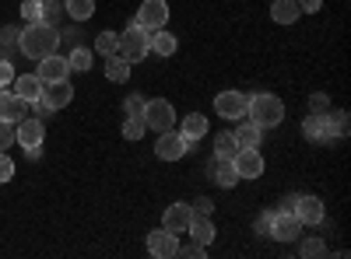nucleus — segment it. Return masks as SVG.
<instances>
[{
	"label": "nucleus",
	"mask_w": 351,
	"mask_h": 259,
	"mask_svg": "<svg viewBox=\"0 0 351 259\" xmlns=\"http://www.w3.org/2000/svg\"><path fill=\"white\" fill-rule=\"evenodd\" d=\"M11 84H14V95H18V98H25L28 105L39 102V95H43V81H39L36 74H21V77L14 74V81H11Z\"/></svg>",
	"instance_id": "18"
},
{
	"label": "nucleus",
	"mask_w": 351,
	"mask_h": 259,
	"mask_svg": "<svg viewBox=\"0 0 351 259\" xmlns=\"http://www.w3.org/2000/svg\"><path fill=\"white\" fill-rule=\"evenodd\" d=\"M186 232H190V238L200 242V245H211V242H215V224H211L208 214H193V221H190Z\"/></svg>",
	"instance_id": "20"
},
{
	"label": "nucleus",
	"mask_w": 351,
	"mask_h": 259,
	"mask_svg": "<svg viewBox=\"0 0 351 259\" xmlns=\"http://www.w3.org/2000/svg\"><path fill=\"white\" fill-rule=\"evenodd\" d=\"M299 256H327V245L319 242V238H302V245H299Z\"/></svg>",
	"instance_id": "33"
},
{
	"label": "nucleus",
	"mask_w": 351,
	"mask_h": 259,
	"mask_svg": "<svg viewBox=\"0 0 351 259\" xmlns=\"http://www.w3.org/2000/svg\"><path fill=\"white\" fill-rule=\"evenodd\" d=\"M190 221H193V207L186 204V200H180V204H172V207H165V217H162V228H169V232H186L190 228Z\"/></svg>",
	"instance_id": "16"
},
{
	"label": "nucleus",
	"mask_w": 351,
	"mask_h": 259,
	"mask_svg": "<svg viewBox=\"0 0 351 259\" xmlns=\"http://www.w3.org/2000/svg\"><path fill=\"white\" fill-rule=\"evenodd\" d=\"M130 60H123L120 53H112L109 60H106V77L112 81V84H127V77H130Z\"/></svg>",
	"instance_id": "23"
},
{
	"label": "nucleus",
	"mask_w": 351,
	"mask_h": 259,
	"mask_svg": "<svg viewBox=\"0 0 351 259\" xmlns=\"http://www.w3.org/2000/svg\"><path fill=\"white\" fill-rule=\"evenodd\" d=\"M176 256H186V259H204V256H208V245H200V242H186V245H180V249H176Z\"/></svg>",
	"instance_id": "32"
},
{
	"label": "nucleus",
	"mask_w": 351,
	"mask_h": 259,
	"mask_svg": "<svg viewBox=\"0 0 351 259\" xmlns=\"http://www.w3.org/2000/svg\"><path fill=\"white\" fill-rule=\"evenodd\" d=\"M186 151H190V140H186L183 133H176V130H162V133H158L155 154H158L162 161H180Z\"/></svg>",
	"instance_id": "9"
},
{
	"label": "nucleus",
	"mask_w": 351,
	"mask_h": 259,
	"mask_svg": "<svg viewBox=\"0 0 351 259\" xmlns=\"http://www.w3.org/2000/svg\"><path fill=\"white\" fill-rule=\"evenodd\" d=\"M64 14H71L74 21H88L95 14V0H64Z\"/></svg>",
	"instance_id": "26"
},
{
	"label": "nucleus",
	"mask_w": 351,
	"mask_h": 259,
	"mask_svg": "<svg viewBox=\"0 0 351 259\" xmlns=\"http://www.w3.org/2000/svg\"><path fill=\"white\" fill-rule=\"evenodd\" d=\"M246 116H250L260 130H274V126H281V120H285V102H281L278 95H271V92H256V95H250Z\"/></svg>",
	"instance_id": "2"
},
{
	"label": "nucleus",
	"mask_w": 351,
	"mask_h": 259,
	"mask_svg": "<svg viewBox=\"0 0 351 259\" xmlns=\"http://www.w3.org/2000/svg\"><path fill=\"white\" fill-rule=\"evenodd\" d=\"M176 249H180V238H176V232H169V228H155L148 235V252L155 259H169V256H176Z\"/></svg>",
	"instance_id": "14"
},
{
	"label": "nucleus",
	"mask_w": 351,
	"mask_h": 259,
	"mask_svg": "<svg viewBox=\"0 0 351 259\" xmlns=\"http://www.w3.org/2000/svg\"><path fill=\"white\" fill-rule=\"evenodd\" d=\"M11 144H14V123L0 120V151H8Z\"/></svg>",
	"instance_id": "37"
},
{
	"label": "nucleus",
	"mask_w": 351,
	"mask_h": 259,
	"mask_svg": "<svg viewBox=\"0 0 351 259\" xmlns=\"http://www.w3.org/2000/svg\"><path fill=\"white\" fill-rule=\"evenodd\" d=\"M11 81H14V67H11V60H0V88H8Z\"/></svg>",
	"instance_id": "40"
},
{
	"label": "nucleus",
	"mask_w": 351,
	"mask_h": 259,
	"mask_svg": "<svg viewBox=\"0 0 351 259\" xmlns=\"http://www.w3.org/2000/svg\"><path fill=\"white\" fill-rule=\"evenodd\" d=\"M141 120H144V126H148V130L162 133V130H172L176 126V109L165 98H152V102H144Z\"/></svg>",
	"instance_id": "4"
},
{
	"label": "nucleus",
	"mask_w": 351,
	"mask_h": 259,
	"mask_svg": "<svg viewBox=\"0 0 351 259\" xmlns=\"http://www.w3.org/2000/svg\"><path fill=\"white\" fill-rule=\"evenodd\" d=\"M295 4H299L302 14H316L319 8H324V0H295Z\"/></svg>",
	"instance_id": "43"
},
{
	"label": "nucleus",
	"mask_w": 351,
	"mask_h": 259,
	"mask_svg": "<svg viewBox=\"0 0 351 259\" xmlns=\"http://www.w3.org/2000/svg\"><path fill=\"white\" fill-rule=\"evenodd\" d=\"M74 98V88H71V81H53V84H43V95H39V105L56 112V109H67Z\"/></svg>",
	"instance_id": "11"
},
{
	"label": "nucleus",
	"mask_w": 351,
	"mask_h": 259,
	"mask_svg": "<svg viewBox=\"0 0 351 259\" xmlns=\"http://www.w3.org/2000/svg\"><path fill=\"white\" fill-rule=\"evenodd\" d=\"M148 36L152 32H144L137 21H130L120 32V49H116V53H120L123 60H130V64H141L144 56H148Z\"/></svg>",
	"instance_id": "3"
},
{
	"label": "nucleus",
	"mask_w": 351,
	"mask_h": 259,
	"mask_svg": "<svg viewBox=\"0 0 351 259\" xmlns=\"http://www.w3.org/2000/svg\"><path fill=\"white\" fill-rule=\"evenodd\" d=\"M211 179L221 189H232V186L239 182V172H236V165H232V158H215L211 161Z\"/></svg>",
	"instance_id": "19"
},
{
	"label": "nucleus",
	"mask_w": 351,
	"mask_h": 259,
	"mask_svg": "<svg viewBox=\"0 0 351 259\" xmlns=\"http://www.w3.org/2000/svg\"><path fill=\"white\" fill-rule=\"evenodd\" d=\"M95 49H99L102 56H112L116 49H120V36H116V32H99V36H95Z\"/></svg>",
	"instance_id": "28"
},
{
	"label": "nucleus",
	"mask_w": 351,
	"mask_h": 259,
	"mask_svg": "<svg viewBox=\"0 0 351 259\" xmlns=\"http://www.w3.org/2000/svg\"><path fill=\"white\" fill-rule=\"evenodd\" d=\"M180 133L193 144V140H200L204 133H208V116L204 112H190V116L183 120V126H180Z\"/></svg>",
	"instance_id": "25"
},
{
	"label": "nucleus",
	"mask_w": 351,
	"mask_h": 259,
	"mask_svg": "<svg viewBox=\"0 0 351 259\" xmlns=\"http://www.w3.org/2000/svg\"><path fill=\"white\" fill-rule=\"evenodd\" d=\"M271 217H274V210H263V214L256 217V235L267 238V232H271Z\"/></svg>",
	"instance_id": "39"
},
{
	"label": "nucleus",
	"mask_w": 351,
	"mask_h": 259,
	"mask_svg": "<svg viewBox=\"0 0 351 259\" xmlns=\"http://www.w3.org/2000/svg\"><path fill=\"white\" fill-rule=\"evenodd\" d=\"M144 102H148V98L127 95V98H123V112H127V116H141V112H144Z\"/></svg>",
	"instance_id": "35"
},
{
	"label": "nucleus",
	"mask_w": 351,
	"mask_h": 259,
	"mask_svg": "<svg viewBox=\"0 0 351 259\" xmlns=\"http://www.w3.org/2000/svg\"><path fill=\"white\" fill-rule=\"evenodd\" d=\"M271 18H274V25H295L302 18V11H299L295 0H274V4H271Z\"/></svg>",
	"instance_id": "22"
},
{
	"label": "nucleus",
	"mask_w": 351,
	"mask_h": 259,
	"mask_svg": "<svg viewBox=\"0 0 351 259\" xmlns=\"http://www.w3.org/2000/svg\"><path fill=\"white\" fill-rule=\"evenodd\" d=\"M67 64H71V70H92V49H84V46H74L71 49V56H67Z\"/></svg>",
	"instance_id": "27"
},
{
	"label": "nucleus",
	"mask_w": 351,
	"mask_h": 259,
	"mask_svg": "<svg viewBox=\"0 0 351 259\" xmlns=\"http://www.w3.org/2000/svg\"><path fill=\"white\" fill-rule=\"evenodd\" d=\"M291 214H295L302 224H324V217H327L319 196H291Z\"/></svg>",
	"instance_id": "10"
},
{
	"label": "nucleus",
	"mask_w": 351,
	"mask_h": 259,
	"mask_svg": "<svg viewBox=\"0 0 351 259\" xmlns=\"http://www.w3.org/2000/svg\"><path fill=\"white\" fill-rule=\"evenodd\" d=\"M309 109H313V112H330V98H327V95H313V98H309Z\"/></svg>",
	"instance_id": "42"
},
{
	"label": "nucleus",
	"mask_w": 351,
	"mask_h": 259,
	"mask_svg": "<svg viewBox=\"0 0 351 259\" xmlns=\"http://www.w3.org/2000/svg\"><path fill=\"white\" fill-rule=\"evenodd\" d=\"M36 77L43 81V84H53V81H67L71 77V64H67V56H46V60H39V67H36Z\"/></svg>",
	"instance_id": "13"
},
{
	"label": "nucleus",
	"mask_w": 351,
	"mask_h": 259,
	"mask_svg": "<svg viewBox=\"0 0 351 259\" xmlns=\"http://www.w3.org/2000/svg\"><path fill=\"white\" fill-rule=\"evenodd\" d=\"M64 11V4L60 0H43V21H49V25H56V14Z\"/></svg>",
	"instance_id": "36"
},
{
	"label": "nucleus",
	"mask_w": 351,
	"mask_h": 259,
	"mask_svg": "<svg viewBox=\"0 0 351 259\" xmlns=\"http://www.w3.org/2000/svg\"><path fill=\"white\" fill-rule=\"evenodd\" d=\"M144 133H148V126H144V120H141V116H127V123H123V137L137 144V140H141Z\"/></svg>",
	"instance_id": "29"
},
{
	"label": "nucleus",
	"mask_w": 351,
	"mask_h": 259,
	"mask_svg": "<svg viewBox=\"0 0 351 259\" xmlns=\"http://www.w3.org/2000/svg\"><path fill=\"white\" fill-rule=\"evenodd\" d=\"M21 21L25 25L43 21V0H25V4H21Z\"/></svg>",
	"instance_id": "31"
},
{
	"label": "nucleus",
	"mask_w": 351,
	"mask_h": 259,
	"mask_svg": "<svg viewBox=\"0 0 351 259\" xmlns=\"http://www.w3.org/2000/svg\"><path fill=\"white\" fill-rule=\"evenodd\" d=\"M246 105H250L246 92H236V88L215 95V112L221 120H246Z\"/></svg>",
	"instance_id": "6"
},
{
	"label": "nucleus",
	"mask_w": 351,
	"mask_h": 259,
	"mask_svg": "<svg viewBox=\"0 0 351 259\" xmlns=\"http://www.w3.org/2000/svg\"><path fill=\"white\" fill-rule=\"evenodd\" d=\"M190 207H193V214H211V210H215V204H211L208 196H197V200H193Z\"/></svg>",
	"instance_id": "41"
},
{
	"label": "nucleus",
	"mask_w": 351,
	"mask_h": 259,
	"mask_svg": "<svg viewBox=\"0 0 351 259\" xmlns=\"http://www.w3.org/2000/svg\"><path fill=\"white\" fill-rule=\"evenodd\" d=\"M232 140H236V148H260L263 140V130L250 120V123H239L236 130H232Z\"/></svg>",
	"instance_id": "21"
},
{
	"label": "nucleus",
	"mask_w": 351,
	"mask_h": 259,
	"mask_svg": "<svg viewBox=\"0 0 351 259\" xmlns=\"http://www.w3.org/2000/svg\"><path fill=\"white\" fill-rule=\"evenodd\" d=\"M60 28L49 25V21H32V25H25L21 28V36H18V49L21 56H28V60H46V56L56 53V46H60Z\"/></svg>",
	"instance_id": "1"
},
{
	"label": "nucleus",
	"mask_w": 351,
	"mask_h": 259,
	"mask_svg": "<svg viewBox=\"0 0 351 259\" xmlns=\"http://www.w3.org/2000/svg\"><path fill=\"white\" fill-rule=\"evenodd\" d=\"M299 235H302V221L291 210H274L267 238H274V242H295Z\"/></svg>",
	"instance_id": "7"
},
{
	"label": "nucleus",
	"mask_w": 351,
	"mask_h": 259,
	"mask_svg": "<svg viewBox=\"0 0 351 259\" xmlns=\"http://www.w3.org/2000/svg\"><path fill=\"white\" fill-rule=\"evenodd\" d=\"M134 21L144 28V32H158V28H165V21H169V4L165 0H144Z\"/></svg>",
	"instance_id": "8"
},
{
	"label": "nucleus",
	"mask_w": 351,
	"mask_h": 259,
	"mask_svg": "<svg viewBox=\"0 0 351 259\" xmlns=\"http://www.w3.org/2000/svg\"><path fill=\"white\" fill-rule=\"evenodd\" d=\"M148 53H155V56H172V53H176V36L165 32V28L152 32V36H148Z\"/></svg>",
	"instance_id": "24"
},
{
	"label": "nucleus",
	"mask_w": 351,
	"mask_h": 259,
	"mask_svg": "<svg viewBox=\"0 0 351 259\" xmlns=\"http://www.w3.org/2000/svg\"><path fill=\"white\" fill-rule=\"evenodd\" d=\"M14 140L21 144L25 151H39L43 140H46V123L39 116H25L14 123Z\"/></svg>",
	"instance_id": "5"
},
{
	"label": "nucleus",
	"mask_w": 351,
	"mask_h": 259,
	"mask_svg": "<svg viewBox=\"0 0 351 259\" xmlns=\"http://www.w3.org/2000/svg\"><path fill=\"white\" fill-rule=\"evenodd\" d=\"M302 133L313 140V144H324L334 137V126H330V112H309L306 123H302Z\"/></svg>",
	"instance_id": "15"
},
{
	"label": "nucleus",
	"mask_w": 351,
	"mask_h": 259,
	"mask_svg": "<svg viewBox=\"0 0 351 259\" xmlns=\"http://www.w3.org/2000/svg\"><path fill=\"white\" fill-rule=\"evenodd\" d=\"M28 116V102L18 98L11 88H0V120H8V123H18Z\"/></svg>",
	"instance_id": "17"
},
{
	"label": "nucleus",
	"mask_w": 351,
	"mask_h": 259,
	"mask_svg": "<svg viewBox=\"0 0 351 259\" xmlns=\"http://www.w3.org/2000/svg\"><path fill=\"white\" fill-rule=\"evenodd\" d=\"M11 179H14V158L0 151V182H11Z\"/></svg>",
	"instance_id": "34"
},
{
	"label": "nucleus",
	"mask_w": 351,
	"mask_h": 259,
	"mask_svg": "<svg viewBox=\"0 0 351 259\" xmlns=\"http://www.w3.org/2000/svg\"><path fill=\"white\" fill-rule=\"evenodd\" d=\"M239 148H236V140H232V133H218L215 140V158H232Z\"/></svg>",
	"instance_id": "30"
},
{
	"label": "nucleus",
	"mask_w": 351,
	"mask_h": 259,
	"mask_svg": "<svg viewBox=\"0 0 351 259\" xmlns=\"http://www.w3.org/2000/svg\"><path fill=\"white\" fill-rule=\"evenodd\" d=\"M330 126H334V137H344V133H348V112H334Z\"/></svg>",
	"instance_id": "38"
},
{
	"label": "nucleus",
	"mask_w": 351,
	"mask_h": 259,
	"mask_svg": "<svg viewBox=\"0 0 351 259\" xmlns=\"http://www.w3.org/2000/svg\"><path fill=\"white\" fill-rule=\"evenodd\" d=\"M232 165H236L239 179H260L263 176V158H260L256 148H239L232 154Z\"/></svg>",
	"instance_id": "12"
}]
</instances>
